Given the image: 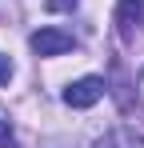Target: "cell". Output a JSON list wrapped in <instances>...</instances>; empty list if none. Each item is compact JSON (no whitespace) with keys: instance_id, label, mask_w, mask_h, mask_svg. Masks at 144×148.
Here are the masks:
<instances>
[{"instance_id":"cell-1","label":"cell","mask_w":144,"mask_h":148,"mask_svg":"<svg viewBox=\"0 0 144 148\" xmlns=\"http://www.w3.org/2000/svg\"><path fill=\"white\" fill-rule=\"evenodd\" d=\"M28 44H32V52H36V56H64V52L76 48V40H72L64 28H36Z\"/></svg>"},{"instance_id":"cell-2","label":"cell","mask_w":144,"mask_h":148,"mask_svg":"<svg viewBox=\"0 0 144 148\" xmlns=\"http://www.w3.org/2000/svg\"><path fill=\"white\" fill-rule=\"evenodd\" d=\"M100 96H104V80L100 76H80V80H72L64 88V104L68 108H92Z\"/></svg>"},{"instance_id":"cell-3","label":"cell","mask_w":144,"mask_h":148,"mask_svg":"<svg viewBox=\"0 0 144 148\" xmlns=\"http://www.w3.org/2000/svg\"><path fill=\"white\" fill-rule=\"evenodd\" d=\"M116 24H120V36H124V40H132V32L144 28V0H120Z\"/></svg>"},{"instance_id":"cell-4","label":"cell","mask_w":144,"mask_h":148,"mask_svg":"<svg viewBox=\"0 0 144 148\" xmlns=\"http://www.w3.org/2000/svg\"><path fill=\"white\" fill-rule=\"evenodd\" d=\"M0 148H16V136H12V124L0 116Z\"/></svg>"},{"instance_id":"cell-5","label":"cell","mask_w":144,"mask_h":148,"mask_svg":"<svg viewBox=\"0 0 144 148\" xmlns=\"http://www.w3.org/2000/svg\"><path fill=\"white\" fill-rule=\"evenodd\" d=\"M44 8H48V12H72L76 0H44Z\"/></svg>"},{"instance_id":"cell-6","label":"cell","mask_w":144,"mask_h":148,"mask_svg":"<svg viewBox=\"0 0 144 148\" xmlns=\"http://www.w3.org/2000/svg\"><path fill=\"white\" fill-rule=\"evenodd\" d=\"M8 80H12V60H8V56H0V88H4Z\"/></svg>"},{"instance_id":"cell-7","label":"cell","mask_w":144,"mask_h":148,"mask_svg":"<svg viewBox=\"0 0 144 148\" xmlns=\"http://www.w3.org/2000/svg\"><path fill=\"white\" fill-rule=\"evenodd\" d=\"M136 96H140V104H144V68H140V76H136Z\"/></svg>"}]
</instances>
